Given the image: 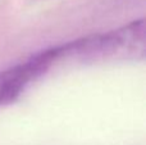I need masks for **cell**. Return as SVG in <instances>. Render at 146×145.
<instances>
[{
    "label": "cell",
    "instance_id": "cell-1",
    "mask_svg": "<svg viewBox=\"0 0 146 145\" xmlns=\"http://www.w3.org/2000/svg\"><path fill=\"white\" fill-rule=\"evenodd\" d=\"M54 50L56 63L62 61L83 64L141 61L145 57L144 19L133 21L113 31L54 46Z\"/></svg>",
    "mask_w": 146,
    "mask_h": 145
},
{
    "label": "cell",
    "instance_id": "cell-2",
    "mask_svg": "<svg viewBox=\"0 0 146 145\" xmlns=\"http://www.w3.org/2000/svg\"><path fill=\"white\" fill-rule=\"evenodd\" d=\"M56 64L54 48L45 49L14 67L0 72V105L14 102L31 82L36 81Z\"/></svg>",
    "mask_w": 146,
    "mask_h": 145
}]
</instances>
